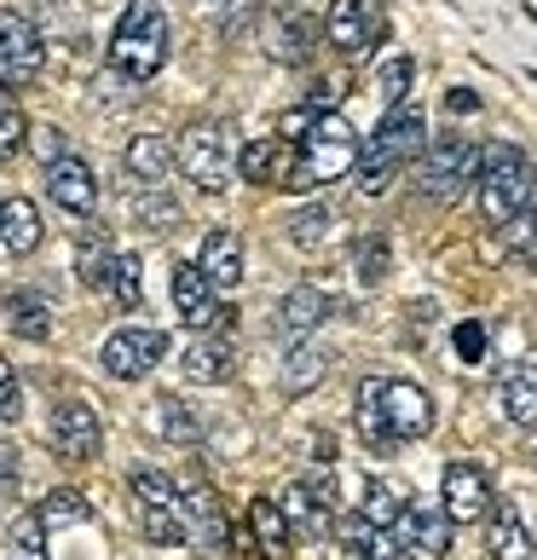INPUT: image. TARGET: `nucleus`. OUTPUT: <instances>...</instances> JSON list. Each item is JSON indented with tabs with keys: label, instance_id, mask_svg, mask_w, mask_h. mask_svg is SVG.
Returning a JSON list of instances; mask_svg holds the SVG:
<instances>
[{
	"label": "nucleus",
	"instance_id": "f257e3e1",
	"mask_svg": "<svg viewBox=\"0 0 537 560\" xmlns=\"http://www.w3.org/2000/svg\"><path fill=\"white\" fill-rule=\"evenodd\" d=\"M422 151V110H410V105H394L382 116V128L376 133H364L359 139V162H353V174L364 185V197H382L387 185L399 179L405 162H417Z\"/></svg>",
	"mask_w": 537,
	"mask_h": 560
},
{
	"label": "nucleus",
	"instance_id": "f03ea898",
	"mask_svg": "<svg viewBox=\"0 0 537 560\" xmlns=\"http://www.w3.org/2000/svg\"><path fill=\"white\" fill-rule=\"evenodd\" d=\"M162 65H168V12L156 0H128V12L110 35V75L151 81Z\"/></svg>",
	"mask_w": 537,
	"mask_h": 560
},
{
	"label": "nucleus",
	"instance_id": "7ed1b4c3",
	"mask_svg": "<svg viewBox=\"0 0 537 560\" xmlns=\"http://www.w3.org/2000/svg\"><path fill=\"white\" fill-rule=\"evenodd\" d=\"M474 185H480V214L486 225H503L514 220L532 202L537 191V174H532V162L521 144H486L480 151V168H474Z\"/></svg>",
	"mask_w": 537,
	"mask_h": 560
},
{
	"label": "nucleus",
	"instance_id": "20e7f679",
	"mask_svg": "<svg viewBox=\"0 0 537 560\" xmlns=\"http://www.w3.org/2000/svg\"><path fill=\"white\" fill-rule=\"evenodd\" d=\"M179 174L197 185V191H225L237 174V139H232V121H191L179 133Z\"/></svg>",
	"mask_w": 537,
	"mask_h": 560
},
{
	"label": "nucleus",
	"instance_id": "39448f33",
	"mask_svg": "<svg viewBox=\"0 0 537 560\" xmlns=\"http://www.w3.org/2000/svg\"><path fill=\"white\" fill-rule=\"evenodd\" d=\"M295 151H301V168H306L313 185L347 179V174H353V162H359V128L347 116L324 110V116L306 121V133L295 139Z\"/></svg>",
	"mask_w": 537,
	"mask_h": 560
},
{
	"label": "nucleus",
	"instance_id": "423d86ee",
	"mask_svg": "<svg viewBox=\"0 0 537 560\" xmlns=\"http://www.w3.org/2000/svg\"><path fill=\"white\" fill-rule=\"evenodd\" d=\"M417 191L428 202H457L468 185H474V168H480V144H468L463 133H445L433 139L428 151H417Z\"/></svg>",
	"mask_w": 537,
	"mask_h": 560
},
{
	"label": "nucleus",
	"instance_id": "0eeeda50",
	"mask_svg": "<svg viewBox=\"0 0 537 560\" xmlns=\"http://www.w3.org/2000/svg\"><path fill=\"white\" fill-rule=\"evenodd\" d=\"M451 514L440 503H405L399 521H394V544H399V560H445L451 555Z\"/></svg>",
	"mask_w": 537,
	"mask_h": 560
},
{
	"label": "nucleus",
	"instance_id": "6e6552de",
	"mask_svg": "<svg viewBox=\"0 0 537 560\" xmlns=\"http://www.w3.org/2000/svg\"><path fill=\"white\" fill-rule=\"evenodd\" d=\"M47 65V40L24 12H0V88H30Z\"/></svg>",
	"mask_w": 537,
	"mask_h": 560
},
{
	"label": "nucleus",
	"instance_id": "1a4fd4ad",
	"mask_svg": "<svg viewBox=\"0 0 537 560\" xmlns=\"http://www.w3.org/2000/svg\"><path fill=\"white\" fill-rule=\"evenodd\" d=\"M237 174L249 185H283V191H313V179L301 168V151L289 139H255L237 151Z\"/></svg>",
	"mask_w": 537,
	"mask_h": 560
},
{
	"label": "nucleus",
	"instance_id": "9d476101",
	"mask_svg": "<svg viewBox=\"0 0 537 560\" xmlns=\"http://www.w3.org/2000/svg\"><path fill=\"white\" fill-rule=\"evenodd\" d=\"M162 352H168V336H162V329L128 324V329H116V336L105 341L98 364H105V376H116V382H139V376H151V370L162 364Z\"/></svg>",
	"mask_w": 537,
	"mask_h": 560
},
{
	"label": "nucleus",
	"instance_id": "9b49d317",
	"mask_svg": "<svg viewBox=\"0 0 537 560\" xmlns=\"http://www.w3.org/2000/svg\"><path fill=\"white\" fill-rule=\"evenodd\" d=\"M283 521L295 526V532H306V537H329L336 532V480L318 468V474H306V480H295L283 491Z\"/></svg>",
	"mask_w": 537,
	"mask_h": 560
},
{
	"label": "nucleus",
	"instance_id": "f8f14e48",
	"mask_svg": "<svg viewBox=\"0 0 537 560\" xmlns=\"http://www.w3.org/2000/svg\"><path fill=\"white\" fill-rule=\"evenodd\" d=\"M440 509L451 514V526L486 521V509H491V474L480 463H468V456L445 463V474H440Z\"/></svg>",
	"mask_w": 537,
	"mask_h": 560
},
{
	"label": "nucleus",
	"instance_id": "ddd939ff",
	"mask_svg": "<svg viewBox=\"0 0 537 560\" xmlns=\"http://www.w3.org/2000/svg\"><path fill=\"white\" fill-rule=\"evenodd\" d=\"M324 35H329V47H336L341 58H364L382 40V7L376 0H329Z\"/></svg>",
	"mask_w": 537,
	"mask_h": 560
},
{
	"label": "nucleus",
	"instance_id": "4468645a",
	"mask_svg": "<svg viewBox=\"0 0 537 560\" xmlns=\"http://www.w3.org/2000/svg\"><path fill=\"white\" fill-rule=\"evenodd\" d=\"M52 451L70 456V463H93L98 445H105V428H98V410L87 399H58L52 405Z\"/></svg>",
	"mask_w": 537,
	"mask_h": 560
},
{
	"label": "nucleus",
	"instance_id": "2eb2a0df",
	"mask_svg": "<svg viewBox=\"0 0 537 560\" xmlns=\"http://www.w3.org/2000/svg\"><path fill=\"white\" fill-rule=\"evenodd\" d=\"M382 417H387V428H394L399 445L433 433V399H428V387H417V382H387V376H382Z\"/></svg>",
	"mask_w": 537,
	"mask_h": 560
},
{
	"label": "nucleus",
	"instance_id": "dca6fc26",
	"mask_svg": "<svg viewBox=\"0 0 537 560\" xmlns=\"http://www.w3.org/2000/svg\"><path fill=\"white\" fill-rule=\"evenodd\" d=\"M47 197H52L65 214L87 220V214L98 209V179H93L87 162L65 151V156H52V162H47Z\"/></svg>",
	"mask_w": 537,
	"mask_h": 560
},
{
	"label": "nucleus",
	"instance_id": "f3484780",
	"mask_svg": "<svg viewBox=\"0 0 537 560\" xmlns=\"http://www.w3.org/2000/svg\"><path fill=\"white\" fill-rule=\"evenodd\" d=\"M174 306H179V318L191 324V329H214V324L232 318V313L214 301V283L202 278L197 260H179V266H174Z\"/></svg>",
	"mask_w": 537,
	"mask_h": 560
},
{
	"label": "nucleus",
	"instance_id": "a211bd4d",
	"mask_svg": "<svg viewBox=\"0 0 537 560\" xmlns=\"http://www.w3.org/2000/svg\"><path fill=\"white\" fill-rule=\"evenodd\" d=\"M179 526L197 549H225V509L209 486H185L179 491Z\"/></svg>",
	"mask_w": 537,
	"mask_h": 560
},
{
	"label": "nucleus",
	"instance_id": "6ab92c4d",
	"mask_svg": "<svg viewBox=\"0 0 537 560\" xmlns=\"http://www.w3.org/2000/svg\"><path fill=\"white\" fill-rule=\"evenodd\" d=\"M202 278L214 283V295H232V289H243V237L237 232H225V225H214L209 237H202Z\"/></svg>",
	"mask_w": 537,
	"mask_h": 560
},
{
	"label": "nucleus",
	"instance_id": "aec40b11",
	"mask_svg": "<svg viewBox=\"0 0 537 560\" xmlns=\"http://www.w3.org/2000/svg\"><path fill=\"white\" fill-rule=\"evenodd\" d=\"M491 521H486V549H491V560H532L537 555V544H532V532H526V521H521V509L514 503H498L491 497Z\"/></svg>",
	"mask_w": 537,
	"mask_h": 560
},
{
	"label": "nucleus",
	"instance_id": "412c9836",
	"mask_svg": "<svg viewBox=\"0 0 537 560\" xmlns=\"http://www.w3.org/2000/svg\"><path fill=\"white\" fill-rule=\"evenodd\" d=\"M313 40H318L313 12H306V7H283V18L266 30V52H272L278 65H301V58H313Z\"/></svg>",
	"mask_w": 537,
	"mask_h": 560
},
{
	"label": "nucleus",
	"instance_id": "4be33fe9",
	"mask_svg": "<svg viewBox=\"0 0 537 560\" xmlns=\"http://www.w3.org/2000/svg\"><path fill=\"white\" fill-rule=\"evenodd\" d=\"M179 370H185L191 382H202V387L232 382V341H220V336H209V329H197V341L179 352Z\"/></svg>",
	"mask_w": 537,
	"mask_h": 560
},
{
	"label": "nucleus",
	"instance_id": "5701e85b",
	"mask_svg": "<svg viewBox=\"0 0 537 560\" xmlns=\"http://www.w3.org/2000/svg\"><path fill=\"white\" fill-rule=\"evenodd\" d=\"M329 318V301H324V289L313 283H301V289H289L283 306H278V336L283 341H306L313 329Z\"/></svg>",
	"mask_w": 537,
	"mask_h": 560
},
{
	"label": "nucleus",
	"instance_id": "b1692460",
	"mask_svg": "<svg viewBox=\"0 0 537 560\" xmlns=\"http://www.w3.org/2000/svg\"><path fill=\"white\" fill-rule=\"evenodd\" d=\"M498 393L509 422H537V359H514L498 376Z\"/></svg>",
	"mask_w": 537,
	"mask_h": 560
},
{
	"label": "nucleus",
	"instance_id": "393cba45",
	"mask_svg": "<svg viewBox=\"0 0 537 560\" xmlns=\"http://www.w3.org/2000/svg\"><path fill=\"white\" fill-rule=\"evenodd\" d=\"M0 243H7L12 255H35V248H40V209L30 197H7V202H0Z\"/></svg>",
	"mask_w": 537,
	"mask_h": 560
},
{
	"label": "nucleus",
	"instance_id": "a878e982",
	"mask_svg": "<svg viewBox=\"0 0 537 560\" xmlns=\"http://www.w3.org/2000/svg\"><path fill=\"white\" fill-rule=\"evenodd\" d=\"M121 162H128V174L139 185H162L168 168H174V151H168V139H162V133H133L128 151H121Z\"/></svg>",
	"mask_w": 537,
	"mask_h": 560
},
{
	"label": "nucleus",
	"instance_id": "bb28decb",
	"mask_svg": "<svg viewBox=\"0 0 537 560\" xmlns=\"http://www.w3.org/2000/svg\"><path fill=\"white\" fill-rule=\"evenodd\" d=\"M324 370H329V352L313 347V341H295V347H289V359H283V393H289V399L313 393L324 382Z\"/></svg>",
	"mask_w": 537,
	"mask_h": 560
},
{
	"label": "nucleus",
	"instance_id": "cd10ccee",
	"mask_svg": "<svg viewBox=\"0 0 537 560\" xmlns=\"http://www.w3.org/2000/svg\"><path fill=\"white\" fill-rule=\"evenodd\" d=\"M249 526L260 537L266 560H289V521H283L278 497H255V503H249Z\"/></svg>",
	"mask_w": 537,
	"mask_h": 560
},
{
	"label": "nucleus",
	"instance_id": "c85d7f7f",
	"mask_svg": "<svg viewBox=\"0 0 537 560\" xmlns=\"http://www.w3.org/2000/svg\"><path fill=\"white\" fill-rule=\"evenodd\" d=\"M151 428L162 433V440H174V445H197L202 440V422L185 410V399H156L151 405Z\"/></svg>",
	"mask_w": 537,
	"mask_h": 560
},
{
	"label": "nucleus",
	"instance_id": "c756f323",
	"mask_svg": "<svg viewBox=\"0 0 537 560\" xmlns=\"http://www.w3.org/2000/svg\"><path fill=\"white\" fill-rule=\"evenodd\" d=\"M7 324H12V336H24V341L52 336V313H47V301H35V295H7Z\"/></svg>",
	"mask_w": 537,
	"mask_h": 560
},
{
	"label": "nucleus",
	"instance_id": "7c9ffc66",
	"mask_svg": "<svg viewBox=\"0 0 537 560\" xmlns=\"http://www.w3.org/2000/svg\"><path fill=\"white\" fill-rule=\"evenodd\" d=\"M359 428H364V440L370 445H399L394 440V428H387V417H382V376H364L359 382Z\"/></svg>",
	"mask_w": 537,
	"mask_h": 560
},
{
	"label": "nucleus",
	"instance_id": "2f4dec72",
	"mask_svg": "<svg viewBox=\"0 0 537 560\" xmlns=\"http://www.w3.org/2000/svg\"><path fill=\"white\" fill-rule=\"evenodd\" d=\"M133 214L144 232H174L179 225V202L162 191V185H139V202H133Z\"/></svg>",
	"mask_w": 537,
	"mask_h": 560
},
{
	"label": "nucleus",
	"instance_id": "473e14b6",
	"mask_svg": "<svg viewBox=\"0 0 537 560\" xmlns=\"http://www.w3.org/2000/svg\"><path fill=\"white\" fill-rule=\"evenodd\" d=\"M35 521L40 526H81V521H93V503L81 491H52L47 503L35 509Z\"/></svg>",
	"mask_w": 537,
	"mask_h": 560
},
{
	"label": "nucleus",
	"instance_id": "72a5a7b5",
	"mask_svg": "<svg viewBox=\"0 0 537 560\" xmlns=\"http://www.w3.org/2000/svg\"><path fill=\"white\" fill-rule=\"evenodd\" d=\"M503 237H509V255H514V260H521V266H537V191H532L526 209L503 225Z\"/></svg>",
	"mask_w": 537,
	"mask_h": 560
},
{
	"label": "nucleus",
	"instance_id": "f704fd0d",
	"mask_svg": "<svg viewBox=\"0 0 537 560\" xmlns=\"http://www.w3.org/2000/svg\"><path fill=\"white\" fill-rule=\"evenodd\" d=\"M347 544H359L364 560H399L394 532H387V526H370L364 514H353V521H347Z\"/></svg>",
	"mask_w": 537,
	"mask_h": 560
},
{
	"label": "nucleus",
	"instance_id": "c9c22d12",
	"mask_svg": "<svg viewBox=\"0 0 537 560\" xmlns=\"http://www.w3.org/2000/svg\"><path fill=\"white\" fill-rule=\"evenodd\" d=\"M128 486H133L139 509H179V486L168 480V474H156V468H139Z\"/></svg>",
	"mask_w": 537,
	"mask_h": 560
},
{
	"label": "nucleus",
	"instance_id": "e433bc0d",
	"mask_svg": "<svg viewBox=\"0 0 537 560\" xmlns=\"http://www.w3.org/2000/svg\"><path fill=\"white\" fill-rule=\"evenodd\" d=\"M105 289H110V301H116V306H128V313H133L139 295H144V289H139V255H110V278H105Z\"/></svg>",
	"mask_w": 537,
	"mask_h": 560
},
{
	"label": "nucleus",
	"instance_id": "4c0bfd02",
	"mask_svg": "<svg viewBox=\"0 0 537 560\" xmlns=\"http://www.w3.org/2000/svg\"><path fill=\"white\" fill-rule=\"evenodd\" d=\"M324 237H329V209L324 202H306V209L289 214V243L295 248H318Z\"/></svg>",
	"mask_w": 537,
	"mask_h": 560
},
{
	"label": "nucleus",
	"instance_id": "58836bf2",
	"mask_svg": "<svg viewBox=\"0 0 537 560\" xmlns=\"http://www.w3.org/2000/svg\"><path fill=\"white\" fill-rule=\"evenodd\" d=\"M24 139H30V116L7 98V88H0V162H12L24 151Z\"/></svg>",
	"mask_w": 537,
	"mask_h": 560
},
{
	"label": "nucleus",
	"instance_id": "ea45409f",
	"mask_svg": "<svg viewBox=\"0 0 537 560\" xmlns=\"http://www.w3.org/2000/svg\"><path fill=\"white\" fill-rule=\"evenodd\" d=\"M47 526L35 521V514H24V521L12 526V549H7V560H47V537H40Z\"/></svg>",
	"mask_w": 537,
	"mask_h": 560
},
{
	"label": "nucleus",
	"instance_id": "a19ab883",
	"mask_svg": "<svg viewBox=\"0 0 537 560\" xmlns=\"http://www.w3.org/2000/svg\"><path fill=\"white\" fill-rule=\"evenodd\" d=\"M399 509H405V503H399V497L387 491L382 480H370V486H364V521H370V526H387V532H394Z\"/></svg>",
	"mask_w": 537,
	"mask_h": 560
},
{
	"label": "nucleus",
	"instance_id": "79ce46f5",
	"mask_svg": "<svg viewBox=\"0 0 537 560\" xmlns=\"http://www.w3.org/2000/svg\"><path fill=\"white\" fill-rule=\"evenodd\" d=\"M139 526L151 544H185V526H179V509H139Z\"/></svg>",
	"mask_w": 537,
	"mask_h": 560
},
{
	"label": "nucleus",
	"instance_id": "37998d69",
	"mask_svg": "<svg viewBox=\"0 0 537 560\" xmlns=\"http://www.w3.org/2000/svg\"><path fill=\"white\" fill-rule=\"evenodd\" d=\"M75 272H81V283H87V289H105V278H110V248L98 243V237H87V243H81Z\"/></svg>",
	"mask_w": 537,
	"mask_h": 560
},
{
	"label": "nucleus",
	"instance_id": "c03bdc74",
	"mask_svg": "<svg viewBox=\"0 0 537 560\" xmlns=\"http://www.w3.org/2000/svg\"><path fill=\"white\" fill-rule=\"evenodd\" d=\"M24 417V387H17V370L0 359V422H17Z\"/></svg>",
	"mask_w": 537,
	"mask_h": 560
},
{
	"label": "nucleus",
	"instance_id": "a18cd8bd",
	"mask_svg": "<svg viewBox=\"0 0 537 560\" xmlns=\"http://www.w3.org/2000/svg\"><path fill=\"white\" fill-rule=\"evenodd\" d=\"M405 93H410V58H387V65H382V98H387V105H399Z\"/></svg>",
	"mask_w": 537,
	"mask_h": 560
},
{
	"label": "nucleus",
	"instance_id": "49530a36",
	"mask_svg": "<svg viewBox=\"0 0 537 560\" xmlns=\"http://www.w3.org/2000/svg\"><path fill=\"white\" fill-rule=\"evenodd\" d=\"M382 272H387V243L370 237L364 255H359V278H364V283H382Z\"/></svg>",
	"mask_w": 537,
	"mask_h": 560
},
{
	"label": "nucleus",
	"instance_id": "de8ad7c7",
	"mask_svg": "<svg viewBox=\"0 0 537 560\" xmlns=\"http://www.w3.org/2000/svg\"><path fill=\"white\" fill-rule=\"evenodd\" d=\"M457 352H463L468 364H480V359H486V329L474 324V318H468V324H457Z\"/></svg>",
	"mask_w": 537,
	"mask_h": 560
},
{
	"label": "nucleus",
	"instance_id": "09e8293b",
	"mask_svg": "<svg viewBox=\"0 0 537 560\" xmlns=\"http://www.w3.org/2000/svg\"><path fill=\"white\" fill-rule=\"evenodd\" d=\"M30 133H35V151L47 156V162H52V156H65V139H58V128H30Z\"/></svg>",
	"mask_w": 537,
	"mask_h": 560
},
{
	"label": "nucleus",
	"instance_id": "8fccbe9b",
	"mask_svg": "<svg viewBox=\"0 0 537 560\" xmlns=\"http://www.w3.org/2000/svg\"><path fill=\"white\" fill-rule=\"evenodd\" d=\"M12 480H17V451L0 445V486H12Z\"/></svg>",
	"mask_w": 537,
	"mask_h": 560
},
{
	"label": "nucleus",
	"instance_id": "3c124183",
	"mask_svg": "<svg viewBox=\"0 0 537 560\" xmlns=\"http://www.w3.org/2000/svg\"><path fill=\"white\" fill-rule=\"evenodd\" d=\"M283 7H313V0H283Z\"/></svg>",
	"mask_w": 537,
	"mask_h": 560
},
{
	"label": "nucleus",
	"instance_id": "603ef678",
	"mask_svg": "<svg viewBox=\"0 0 537 560\" xmlns=\"http://www.w3.org/2000/svg\"><path fill=\"white\" fill-rule=\"evenodd\" d=\"M347 560H364V555H347Z\"/></svg>",
	"mask_w": 537,
	"mask_h": 560
}]
</instances>
